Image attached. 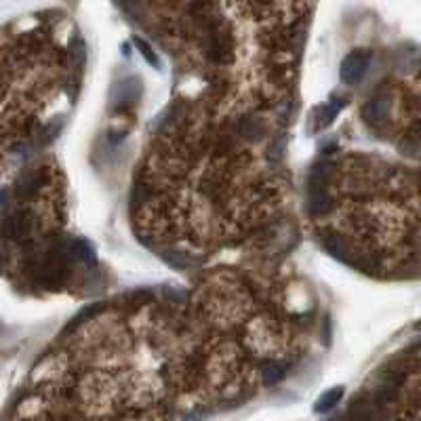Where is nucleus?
<instances>
[{"label":"nucleus","instance_id":"obj_6","mask_svg":"<svg viewBox=\"0 0 421 421\" xmlns=\"http://www.w3.org/2000/svg\"><path fill=\"white\" fill-rule=\"evenodd\" d=\"M342 105H344V101H342V103H339V101H335V103L320 105V108L316 110V116H318V122H316V127H318V129H323V127H329V124L335 120V116H337V112L342 110Z\"/></svg>","mask_w":421,"mask_h":421},{"label":"nucleus","instance_id":"obj_1","mask_svg":"<svg viewBox=\"0 0 421 421\" xmlns=\"http://www.w3.org/2000/svg\"><path fill=\"white\" fill-rule=\"evenodd\" d=\"M213 105L171 114L152 143L135 194L141 228L167 215L150 236L177 249L211 251L242 240L274 213L278 183L245 141L217 127Z\"/></svg>","mask_w":421,"mask_h":421},{"label":"nucleus","instance_id":"obj_7","mask_svg":"<svg viewBox=\"0 0 421 421\" xmlns=\"http://www.w3.org/2000/svg\"><path fill=\"white\" fill-rule=\"evenodd\" d=\"M133 42H135V46H137V51L148 59V63L150 65H158V57H156V53H154V48L143 40V38H139V36H133Z\"/></svg>","mask_w":421,"mask_h":421},{"label":"nucleus","instance_id":"obj_3","mask_svg":"<svg viewBox=\"0 0 421 421\" xmlns=\"http://www.w3.org/2000/svg\"><path fill=\"white\" fill-rule=\"evenodd\" d=\"M57 21L46 15L0 30V156L21 150L42 133V118L84 61V44L74 38L65 48Z\"/></svg>","mask_w":421,"mask_h":421},{"label":"nucleus","instance_id":"obj_2","mask_svg":"<svg viewBox=\"0 0 421 421\" xmlns=\"http://www.w3.org/2000/svg\"><path fill=\"white\" fill-rule=\"evenodd\" d=\"M171 53L207 72L213 105L245 110L247 72L255 108L287 89L314 0H135Z\"/></svg>","mask_w":421,"mask_h":421},{"label":"nucleus","instance_id":"obj_4","mask_svg":"<svg viewBox=\"0 0 421 421\" xmlns=\"http://www.w3.org/2000/svg\"><path fill=\"white\" fill-rule=\"evenodd\" d=\"M371 61V53L367 48H356L352 53H348L339 65V76L346 84H358L369 67Z\"/></svg>","mask_w":421,"mask_h":421},{"label":"nucleus","instance_id":"obj_8","mask_svg":"<svg viewBox=\"0 0 421 421\" xmlns=\"http://www.w3.org/2000/svg\"><path fill=\"white\" fill-rule=\"evenodd\" d=\"M415 329H417V331H421V320H417V323H415Z\"/></svg>","mask_w":421,"mask_h":421},{"label":"nucleus","instance_id":"obj_5","mask_svg":"<svg viewBox=\"0 0 421 421\" xmlns=\"http://www.w3.org/2000/svg\"><path fill=\"white\" fill-rule=\"evenodd\" d=\"M342 399H344V388H342V386L331 388V390H327L325 394H320V399H318L316 405H314V411H316V413H327V411H331Z\"/></svg>","mask_w":421,"mask_h":421}]
</instances>
